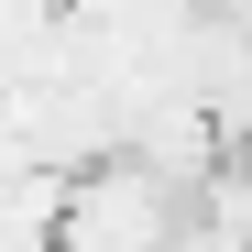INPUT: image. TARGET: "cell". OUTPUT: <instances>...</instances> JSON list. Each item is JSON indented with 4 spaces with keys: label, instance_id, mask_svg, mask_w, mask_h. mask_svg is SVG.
I'll return each instance as SVG.
<instances>
[{
    "label": "cell",
    "instance_id": "cell-1",
    "mask_svg": "<svg viewBox=\"0 0 252 252\" xmlns=\"http://www.w3.org/2000/svg\"><path fill=\"white\" fill-rule=\"evenodd\" d=\"M187 241V187L143 176L132 154H99L88 176H66L55 252H176Z\"/></svg>",
    "mask_w": 252,
    "mask_h": 252
}]
</instances>
